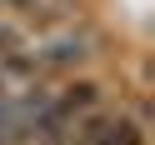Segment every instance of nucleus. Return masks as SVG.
Listing matches in <instances>:
<instances>
[{"mask_svg": "<svg viewBox=\"0 0 155 145\" xmlns=\"http://www.w3.org/2000/svg\"><path fill=\"white\" fill-rule=\"evenodd\" d=\"M90 50H95L90 30H80V25H55V30H45L25 55L35 60V70H75L80 60H90Z\"/></svg>", "mask_w": 155, "mask_h": 145, "instance_id": "1", "label": "nucleus"}, {"mask_svg": "<svg viewBox=\"0 0 155 145\" xmlns=\"http://www.w3.org/2000/svg\"><path fill=\"white\" fill-rule=\"evenodd\" d=\"M0 10H5V15H40L45 0H0Z\"/></svg>", "mask_w": 155, "mask_h": 145, "instance_id": "2", "label": "nucleus"}]
</instances>
